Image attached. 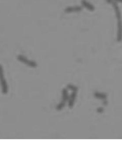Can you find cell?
<instances>
[{
	"instance_id": "13",
	"label": "cell",
	"mask_w": 122,
	"mask_h": 144,
	"mask_svg": "<svg viewBox=\"0 0 122 144\" xmlns=\"http://www.w3.org/2000/svg\"><path fill=\"white\" fill-rule=\"evenodd\" d=\"M106 1L108 3H111L113 2L112 0H106Z\"/></svg>"
},
{
	"instance_id": "14",
	"label": "cell",
	"mask_w": 122,
	"mask_h": 144,
	"mask_svg": "<svg viewBox=\"0 0 122 144\" xmlns=\"http://www.w3.org/2000/svg\"><path fill=\"white\" fill-rule=\"evenodd\" d=\"M116 2H121L122 3V0H114Z\"/></svg>"
},
{
	"instance_id": "7",
	"label": "cell",
	"mask_w": 122,
	"mask_h": 144,
	"mask_svg": "<svg viewBox=\"0 0 122 144\" xmlns=\"http://www.w3.org/2000/svg\"><path fill=\"white\" fill-rule=\"evenodd\" d=\"M82 4L84 7L86 8L87 10L92 11L94 10V7L92 4L91 3L86 1L85 0H83L82 1Z\"/></svg>"
},
{
	"instance_id": "10",
	"label": "cell",
	"mask_w": 122,
	"mask_h": 144,
	"mask_svg": "<svg viewBox=\"0 0 122 144\" xmlns=\"http://www.w3.org/2000/svg\"><path fill=\"white\" fill-rule=\"evenodd\" d=\"M65 102L61 101L60 103H59L57 106H56V109L58 110V111H60L61 110L65 105Z\"/></svg>"
},
{
	"instance_id": "9",
	"label": "cell",
	"mask_w": 122,
	"mask_h": 144,
	"mask_svg": "<svg viewBox=\"0 0 122 144\" xmlns=\"http://www.w3.org/2000/svg\"><path fill=\"white\" fill-rule=\"evenodd\" d=\"M94 96L96 98L99 99H102V100H105L107 97V96L106 94L102 93H99V92H96L94 94Z\"/></svg>"
},
{
	"instance_id": "11",
	"label": "cell",
	"mask_w": 122,
	"mask_h": 144,
	"mask_svg": "<svg viewBox=\"0 0 122 144\" xmlns=\"http://www.w3.org/2000/svg\"><path fill=\"white\" fill-rule=\"evenodd\" d=\"M67 88H68L70 90H71L72 91L77 92L78 91V88L76 86H75L74 85H73L72 84H68L67 85Z\"/></svg>"
},
{
	"instance_id": "8",
	"label": "cell",
	"mask_w": 122,
	"mask_h": 144,
	"mask_svg": "<svg viewBox=\"0 0 122 144\" xmlns=\"http://www.w3.org/2000/svg\"><path fill=\"white\" fill-rule=\"evenodd\" d=\"M69 96L68 93L66 89L64 88L62 90V101L66 102L67 100H68Z\"/></svg>"
},
{
	"instance_id": "6",
	"label": "cell",
	"mask_w": 122,
	"mask_h": 144,
	"mask_svg": "<svg viewBox=\"0 0 122 144\" xmlns=\"http://www.w3.org/2000/svg\"><path fill=\"white\" fill-rule=\"evenodd\" d=\"M113 3V5L114 8V11L116 15V17L117 19V20H122V16H121V11L120 10V9L118 7V5L116 4V2H114Z\"/></svg>"
},
{
	"instance_id": "3",
	"label": "cell",
	"mask_w": 122,
	"mask_h": 144,
	"mask_svg": "<svg viewBox=\"0 0 122 144\" xmlns=\"http://www.w3.org/2000/svg\"><path fill=\"white\" fill-rule=\"evenodd\" d=\"M117 40L119 42L122 41V20H118L117 24Z\"/></svg>"
},
{
	"instance_id": "2",
	"label": "cell",
	"mask_w": 122,
	"mask_h": 144,
	"mask_svg": "<svg viewBox=\"0 0 122 144\" xmlns=\"http://www.w3.org/2000/svg\"><path fill=\"white\" fill-rule=\"evenodd\" d=\"M17 60L21 63H23L24 64L27 65V66L32 67L35 68L37 66V64L35 61L29 60L25 56L23 55H19L17 56Z\"/></svg>"
},
{
	"instance_id": "12",
	"label": "cell",
	"mask_w": 122,
	"mask_h": 144,
	"mask_svg": "<svg viewBox=\"0 0 122 144\" xmlns=\"http://www.w3.org/2000/svg\"><path fill=\"white\" fill-rule=\"evenodd\" d=\"M104 111V109L102 107H99L97 109V112L99 113H102Z\"/></svg>"
},
{
	"instance_id": "1",
	"label": "cell",
	"mask_w": 122,
	"mask_h": 144,
	"mask_svg": "<svg viewBox=\"0 0 122 144\" xmlns=\"http://www.w3.org/2000/svg\"><path fill=\"white\" fill-rule=\"evenodd\" d=\"M0 82L1 86L2 94L4 95L7 94L8 92V85L4 78L3 67L1 64H0Z\"/></svg>"
},
{
	"instance_id": "5",
	"label": "cell",
	"mask_w": 122,
	"mask_h": 144,
	"mask_svg": "<svg viewBox=\"0 0 122 144\" xmlns=\"http://www.w3.org/2000/svg\"><path fill=\"white\" fill-rule=\"evenodd\" d=\"M82 8L79 6H70L66 8L65 9V12L66 13H71L74 12H79L81 11Z\"/></svg>"
},
{
	"instance_id": "4",
	"label": "cell",
	"mask_w": 122,
	"mask_h": 144,
	"mask_svg": "<svg viewBox=\"0 0 122 144\" xmlns=\"http://www.w3.org/2000/svg\"><path fill=\"white\" fill-rule=\"evenodd\" d=\"M77 92L73 91V92L69 97L68 106L70 108H72L74 106L77 96Z\"/></svg>"
}]
</instances>
